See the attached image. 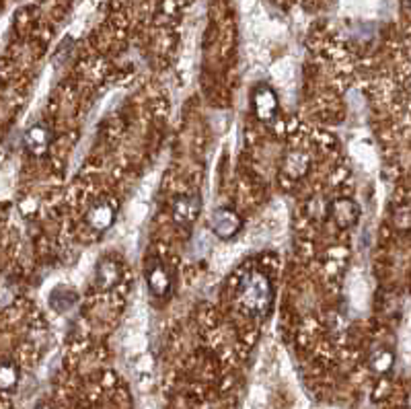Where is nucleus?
I'll return each instance as SVG.
<instances>
[{
	"label": "nucleus",
	"instance_id": "1",
	"mask_svg": "<svg viewBox=\"0 0 411 409\" xmlns=\"http://www.w3.org/2000/svg\"><path fill=\"white\" fill-rule=\"evenodd\" d=\"M234 300L239 309L249 317H266L274 304V286L272 280L263 272H247L241 275Z\"/></svg>",
	"mask_w": 411,
	"mask_h": 409
},
{
	"label": "nucleus",
	"instance_id": "2",
	"mask_svg": "<svg viewBox=\"0 0 411 409\" xmlns=\"http://www.w3.org/2000/svg\"><path fill=\"white\" fill-rule=\"evenodd\" d=\"M210 228H212V232H214L218 239L229 241V239L237 237V235L241 232L243 220H241V216H239L232 208L222 206V208L212 210V214H210Z\"/></svg>",
	"mask_w": 411,
	"mask_h": 409
},
{
	"label": "nucleus",
	"instance_id": "3",
	"mask_svg": "<svg viewBox=\"0 0 411 409\" xmlns=\"http://www.w3.org/2000/svg\"><path fill=\"white\" fill-rule=\"evenodd\" d=\"M253 114L259 121L270 124L278 115V97L270 85H257L251 93Z\"/></svg>",
	"mask_w": 411,
	"mask_h": 409
},
{
	"label": "nucleus",
	"instance_id": "4",
	"mask_svg": "<svg viewBox=\"0 0 411 409\" xmlns=\"http://www.w3.org/2000/svg\"><path fill=\"white\" fill-rule=\"evenodd\" d=\"M329 214L340 228H352L360 218V206L350 198H338L331 202Z\"/></svg>",
	"mask_w": 411,
	"mask_h": 409
},
{
	"label": "nucleus",
	"instance_id": "5",
	"mask_svg": "<svg viewBox=\"0 0 411 409\" xmlns=\"http://www.w3.org/2000/svg\"><path fill=\"white\" fill-rule=\"evenodd\" d=\"M25 148L29 155L33 157H44L52 144V132L46 124H37V126H31L27 132H25Z\"/></svg>",
	"mask_w": 411,
	"mask_h": 409
},
{
	"label": "nucleus",
	"instance_id": "6",
	"mask_svg": "<svg viewBox=\"0 0 411 409\" xmlns=\"http://www.w3.org/2000/svg\"><path fill=\"white\" fill-rule=\"evenodd\" d=\"M311 169V157L304 150L292 148L282 159V171L288 179H302Z\"/></svg>",
	"mask_w": 411,
	"mask_h": 409
},
{
	"label": "nucleus",
	"instance_id": "7",
	"mask_svg": "<svg viewBox=\"0 0 411 409\" xmlns=\"http://www.w3.org/2000/svg\"><path fill=\"white\" fill-rule=\"evenodd\" d=\"M200 198L196 196H177L173 202V220L177 225H193L200 214Z\"/></svg>",
	"mask_w": 411,
	"mask_h": 409
},
{
	"label": "nucleus",
	"instance_id": "8",
	"mask_svg": "<svg viewBox=\"0 0 411 409\" xmlns=\"http://www.w3.org/2000/svg\"><path fill=\"white\" fill-rule=\"evenodd\" d=\"M146 286L155 296H167L171 292V273L160 261H153V266H148Z\"/></svg>",
	"mask_w": 411,
	"mask_h": 409
},
{
	"label": "nucleus",
	"instance_id": "9",
	"mask_svg": "<svg viewBox=\"0 0 411 409\" xmlns=\"http://www.w3.org/2000/svg\"><path fill=\"white\" fill-rule=\"evenodd\" d=\"M114 220H115L114 206L109 204V202H105V200L95 202V204L89 208V212H87V223H89V227L95 228V230H99V232L107 230V228L114 225Z\"/></svg>",
	"mask_w": 411,
	"mask_h": 409
},
{
	"label": "nucleus",
	"instance_id": "10",
	"mask_svg": "<svg viewBox=\"0 0 411 409\" xmlns=\"http://www.w3.org/2000/svg\"><path fill=\"white\" fill-rule=\"evenodd\" d=\"M368 366H370V370H372L379 379L387 377L388 372L393 370V366H395V352H393L391 348H387V345L374 348V350L370 352V356H368Z\"/></svg>",
	"mask_w": 411,
	"mask_h": 409
},
{
	"label": "nucleus",
	"instance_id": "11",
	"mask_svg": "<svg viewBox=\"0 0 411 409\" xmlns=\"http://www.w3.org/2000/svg\"><path fill=\"white\" fill-rule=\"evenodd\" d=\"M119 282V266L114 259H103L97 266L95 272V284L99 290H112L115 284Z\"/></svg>",
	"mask_w": 411,
	"mask_h": 409
},
{
	"label": "nucleus",
	"instance_id": "12",
	"mask_svg": "<svg viewBox=\"0 0 411 409\" xmlns=\"http://www.w3.org/2000/svg\"><path fill=\"white\" fill-rule=\"evenodd\" d=\"M19 383V368L11 360L0 362V391H13Z\"/></svg>",
	"mask_w": 411,
	"mask_h": 409
},
{
	"label": "nucleus",
	"instance_id": "13",
	"mask_svg": "<svg viewBox=\"0 0 411 409\" xmlns=\"http://www.w3.org/2000/svg\"><path fill=\"white\" fill-rule=\"evenodd\" d=\"M411 225V214L407 206H401L395 210V227L401 228V230H407Z\"/></svg>",
	"mask_w": 411,
	"mask_h": 409
},
{
	"label": "nucleus",
	"instance_id": "14",
	"mask_svg": "<svg viewBox=\"0 0 411 409\" xmlns=\"http://www.w3.org/2000/svg\"><path fill=\"white\" fill-rule=\"evenodd\" d=\"M35 409H52V405H47V403H42V405H37Z\"/></svg>",
	"mask_w": 411,
	"mask_h": 409
}]
</instances>
